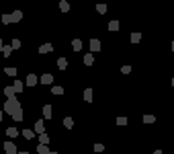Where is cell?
Masks as SVG:
<instances>
[{
	"mask_svg": "<svg viewBox=\"0 0 174 154\" xmlns=\"http://www.w3.org/2000/svg\"><path fill=\"white\" fill-rule=\"evenodd\" d=\"M51 113H53L51 105H45V107H43V117H45V119H51V117H53Z\"/></svg>",
	"mask_w": 174,
	"mask_h": 154,
	"instance_id": "obj_9",
	"label": "cell"
},
{
	"mask_svg": "<svg viewBox=\"0 0 174 154\" xmlns=\"http://www.w3.org/2000/svg\"><path fill=\"white\" fill-rule=\"evenodd\" d=\"M84 64H86V66H92V64H94V58H92V54H86V56H84Z\"/></svg>",
	"mask_w": 174,
	"mask_h": 154,
	"instance_id": "obj_19",
	"label": "cell"
},
{
	"mask_svg": "<svg viewBox=\"0 0 174 154\" xmlns=\"http://www.w3.org/2000/svg\"><path fill=\"white\" fill-rule=\"evenodd\" d=\"M6 136H8V138H16V136H19V129H16V127H8V129H6Z\"/></svg>",
	"mask_w": 174,
	"mask_h": 154,
	"instance_id": "obj_14",
	"label": "cell"
},
{
	"mask_svg": "<svg viewBox=\"0 0 174 154\" xmlns=\"http://www.w3.org/2000/svg\"><path fill=\"white\" fill-rule=\"evenodd\" d=\"M64 125H66L68 129H72V127H74V119H72V117H66V119H64Z\"/></svg>",
	"mask_w": 174,
	"mask_h": 154,
	"instance_id": "obj_24",
	"label": "cell"
},
{
	"mask_svg": "<svg viewBox=\"0 0 174 154\" xmlns=\"http://www.w3.org/2000/svg\"><path fill=\"white\" fill-rule=\"evenodd\" d=\"M19 111H23L19 99H16V97L6 99V103H4V113H6V115H14V113H19Z\"/></svg>",
	"mask_w": 174,
	"mask_h": 154,
	"instance_id": "obj_1",
	"label": "cell"
},
{
	"mask_svg": "<svg viewBox=\"0 0 174 154\" xmlns=\"http://www.w3.org/2000/svg\"><path fill=\"white\" fill-rule=\"evenodd\" d=\"M10 19H12V23H19V21H23V12H21V10H14V12L10 14Z\"/></svg>",
	"mask_w": 174,
	"mask_h": 154,
	"instance_id": "obj_6",
	"label": "cell"
},
{
	"mask_svg": "<svg viewBox=\"0 0 174 154\" xmlns=\"http://www.w3.org/2000/svg\"><path fill=\"white\" fill-rule=\"evenodd\" d=\"M2 47H4V43H2V39H0V51H2Z\"/></svg>",
	"mask_w": 174,
	"mask_h": 154,
	"instance_id": "obj_34",
	"label": "cell"
},
{
	"mask_svg": "<svg viewBox=\"0 0 174 154\" xmlns=\"http://www.w3.org/2000/svg\"><path fill=\"white\" fill-rule=\"evenodd\" d=\"M49 51H53V45H51V43H43V45L39 47V54H49Z\"/></svg>",
	"mask_w": 174,
	"mask_h": 154,
	"instance_id": "obj_5",
	"label": "cell"
},
{
	"mask_svg": "<svg viewBox=\"0 0 174 154\" xmlns=\"http://www.w3.org/2000/svg\"><path fill=\"white\" fill-rule=\"evenodd\" d=\"M4 72H6L8 76H16V68H14V66H8V68H4Z\"/></svg>",
	"mask_w": 174,
	"mask_h": 154,
	"instance_id": "obj_22",
	"label": "cell"
},
{
	"mask_svg": "<svg viewBox=\"0 0 174 154\" xmlns=\"http://www.w3.org/2000/svg\"><path fill=\"white\" fill-rule=\"evenodd\" d=\"M2 54H4V58H8V56L12 54V45H4V47H2Z\"/></svg>",
	"mask_w": 174,
	"mask_h": 154,
	"instance_id": "obj_21",
	"label": "cell"
},
{
	"mask_svg": "<svg viewBox=\"0 0 174 154\" xmlns=\"http://www.w3.org/2000/svg\"><path fill=\"white\" fill-rule=\"evenodd\" d=\"M141 41V33H131V43H139Z\"/></svg>",
	"mask_w": 174,
	"mask_h": 154,
	"instance_id": "obj_25",
	"label": "cell"
},
{
	"mask_svg": "<svg viewBox=\"0 0 174 154\" xmlns=\"http://www.w3.org/2000/svg\"><path fill=\"white\" fill-rule=\"evenodd\" d=\"M59 10H62V12H68V10H70V2H68V0H62V2H59Z\"/></svg>",
	"mask_w": 174,
	"mask_h": 154,
	"instance_id": "obj_12",
	"label": "cell"
},
{
	"mask_svg": "<svg viewBox=\"0 0 174 154\" xmlns=\"http://www.w3.org/2000/svg\"><path fill=\"white\" fill-rule=\"evenodd\" d=\"M154 154H164V152H162V150H156V152H154Z\"/></svg>",
	"mask_w": 174,
	"mask_h": 154,
	"instance_id": "obj_35",
	"label": "cell"
},
{
	"mask_svg": "<svg viewBox=\"0 0 174 154\" xmlns=\"http://www.w3.org/2000/svg\"><path fill=\"white\" fill-rule=\"evenodd\" d=\"M39 80H41V84H51V82H53V76H51V74H43Z\"/></svg>",
	"mask_w": 174,
	"mask_h": 154,
	"instance_id": "obj_11",
	"label": "cell"
},
{
	"mask_svg": "<svg viewBox=\"0 0 174 154\" xmlns=\"http://www.w3.org/2000/svg\"><path fill=\"white\" fill-rule=\"evenodd\" d=\"M2 115H4V113H2V111H0V121H2Z\"/></svg>",
	"mask_w": 174,
	"mask_h": 154,
	"instance_id": "obj_37",
	"label": "cell"
},
{
	"mask_svg": "<svg viewBox=\"0 0 174 154\" xmlns=\"http://www.w3.org/2000/svg\"><path fill=\"white\" fill-rule=\"evenodd\" d=\"M16 154H29V152H25V150H23V152H16Z\"/></svg>",
	"mask_w": 174,
	"mask_h": 154,
	"instance_id": "obj_36",
	"label": "cell"
},
{
	"mask_svg": "<svg viewBox=\"0 0 174 154\" xmlns=\"http://www.w3.org/2000/svg\"><path fill=\"white\" fill-rule=\"evenodd\" d=\"M37 152H39V154H49V148H47V144H39V146H37Z\"/></svg>",
	"mask_w": 174,
	"mask_h": 154,
	"instance_id": "obj_18",
	"label": "cell"
},
{
	"mask_svg": "<svg viewBox=\"0 0 174 154\" xmlns=\"http://www.w3.org/2000/svg\"><path fill=\"white\" fill-rule=\"evenodd\" d=\"M49 154H57V152H49Z\"/></svg>",
	"mask_w": 174,
	"mask_h": 154,
	"instance_id": "obj_40",
	"label": "cell"
},
{
	"mask_svg": "<svg viewBox=\"0 0 174 154\" xmlns=\"http://www.w3.org/2000/svg\"><path fill=\"white\" fill-rule=\"evenodd\" d=\"M84 101H86V103H92V88H86V90H84Z\"/></svg>",
	"mask_w": 174,
	"mask_h": 154,
	"instance_id": "obj_17",
	"label": "cell"
},
{
	"mask_svg": "<svg viewBox=\"0 0 174 154\" xmlns=\"http://www.w3.org/2000/svg\"><path fill=\"white\" fill-rule=\"evenodd\" d=\"M172 86H174V78H172Z\"/></svg>",
	"mask_w": 174,
	"mask_h": 154,
	"instance_id": "obj_39",
	"label": "cell"
},
{
	"mask_svg": "<svg viewBox=\"0 0 174 154\" xmlns=\"http://www.w3.org/2000/svg\"><path fill=\"white\" fill-rule=\"evenodd\" d=\"M39 140H41V144H47V142H49V136H47V134H39Z\"/></svg>",
	"mask_w": 174,
	"mask_h": 154,
	"instance_id": "obj_28",
	"label": "cell"
},
{
	"mask_svg": "<svg viewBox=\"0 0 174 154\" xmlns=\"http://www.w3.org/2000/svg\"><path fill=\"white\" fill-rule=\"evenodd\" d=\"M33 136H35V129H23V138L25 140H33Z\"/></svg>",
	"mask_w": 174,
	"mask_h": 154,
	"instance_id": "obj_10",
	"label": "cell"
},
{
	"mask_svg": "<svg viewBox=\"0 0 174 154\" xmlns=\"http://www.w3.org/2000/svg\"><path fill=\"white\" fill-rule=\"evenodd\" d=\"M117 125H127V117L119 115V117H117Z\"/></svg>",
	"mask_w": 174,
	"mask_h": 154,
	"instance_id": "obj_26",
	"label": "cell"
},
{
	"mask_svg": "<svg viewBox=\"0 0 174 154\" xmlns=\"http://www.w3.org/2000/svg\"><path fill=\"white\" fill-rule=\"evenodd\" d=\"M57 68H59V70H66V68H68V60H66V58H59V60H57Z\"/></svg>",
	"mask_w": 174,
	"mask_h": 154,
	"instance_id": "obj_13",
	"label": "cell"
},
{
	"mask_svg": "<svg viewBox=\"0 0 174 154\" xmlns=\"http://www.w3.org/2000/svg\"><path fill=\"white\" fill-rule=\"evenodd\" d=\"M21 47V41L19 39H12V49H19Z\"/></svg>",
	"mask_w": 174,
	"mask_h": 154,
	"instance_id": "obj_31",
	"label": "cell"
},
{
	"mask_svg": "<svg viewBox=\"0 0 174 154\" xmlns=\"http://www.w3.org/2000/svg\"><path fill=\"white\" fill-rule=\"evenodd\" d=\"M96 10H98L100 14H105V12H107V4H96Z\"/></svg>",
	"mask_w": 174,
	"mask_h": 154,
	"instance_id": "obj_29",
	"label": "cell"
},
{
	"mask_svg": "<svg viewBox=\"0 0 174 154\" xmlns=\"http://www.w3.org/2000/svg\"><path fill=\"white\" fill-rule=\"evenodd\" d=\"M72 47H74V51H80V49H82V41H80V39H74V41H72Z\"/></svg>",
	"mask_w": 174,
	"mask_h": 154,
	"instance_id": "obj_15",
	"label": "cell"
},
{
	"mask_svg": "<svg viewBox=\"0 0 174 154\" xmlns=\"http://www.w3.org/2000/svg\"><path fill=\"white\" fill-rule=\"evenodd\" d=\"M90 49L92 51H100V41L98 39H90Z\"/></svg>",
	"mask_w": 174,
	"mask_h": 154,
	"instance_id": "obj_7",
	"label": "cell"
},
{
	"mask_svg": "<svg viewBox=\"0 0 174 154\" xmlns=\"http://www.w3.org/2000/svg\"><path fill=\"white\" fill-rule=\"evenodd\" d=\"M102 150H105L102 144H94V152H102Z\"/></svg>",
	"mask_w": 174,
	"mask_h": 154,
	"instance_id": "obj_32",
	"label": "cell"
},
{
	"mask_svg": "<svg viewBox=\"0 0 174 154\" xmlns=\"http://www.w3.org/2000/svg\"><path fill=\"white\" fill-rule=\"evenodd\" d=\"M2 23H4V25H8V23H12V19H10V14H2Z\"/></svg>",
	"mask_w": 174,
	"mask_h": 154,
	"instance_id": "obj_30",
	"label": "cell"
},
{
	"mask_svg": "<svg viewBox=\"0 0 174 154\" xmlns=\"http://www.w3.org/2000/svg\"><path fill=\"white\" fill-rule=\"evenodd\" d=\"M156 121V115H143V123H154Z\"/></svg>",
	"mask_w": 174,
	"mask_h": 154,
	"instance_id": "obj_27",
	"label": "cell"
},
{
	"mask_svg": "<svg viewBox=\"0 0 174 154\" xmlns=\"http://www.w3.org/2000/svg\"><path fill=\"white\" fill-rule=\"evenodd\" d=\"M12 86H14V90H16V93H23V88H25V84H23L21 80H14V84H12Z\"/></svg>",
	"mask_w": 174,
	"mask_h": 154,
	"instance_id": "obj_16",
	"label": "cell"
},
{
	"mask_svg": "<svg viewBox=\"0 0 174 154\" xmlns=\"http://www.w3.org/2000/svg\"><path fill=\"white\" fill-rule=\"evenodd\" d=\"M2 148H4V152H6V154H16V152H19V150H16V146H14L12 142H4V146H2Z\"/></svg>",
	"mask_w": 174,
	"mask_h": 154,
	"instance_id": "obj_2",
	"label": "cell"
},
{
	"mask_svg": "<svg viewBox=\"0 0 174 154\" xmlns=\"http://www.w3.org/2000/svg\"><path fill=\"white\" fill-rule=\"evenodd\" d=\"M51 93L59 97V95H64V86H51Z\"/></svg>",
	"mask_w": 174,
	"mask_h": 154,
	"instance_id": "obj_23",
	"label": "cell"
},
{
	"mask_svg": "<svg viewBox=\"0 0 174 154\" xmlns=\"http://www.w3.org/2000/svg\"><path fill=\"white\" fill-rule=\"evenodd\" d=\"M172 51H174V41H172Z\"/></svg>",
	"mask_w": 174,
	"mask_h": 154,
	"instance_id": "obj_38",
	"label": "cell"
},
{
	"mask_svg": "<svg viewBox=\"0 0 174 154\" xmlns=\"http://www.w3.org/2000/svg\"><path fill=\"white\" fill-rule=\"evenodd\" d=\"M37 82H39V78L35 76V74H29L27 76V86H37Z\"/></svg>",
	"mask_w": 174,
	"mask_h": 154,
	"instance_id": "obj_4",
	"label": "cell"
},
{
	"mask_svg": "<svg viewBox=\"0 0 174 154\" xmlns=\"http://www.w3.org/2000/svg\"><path fill=\"white\" fill-rule=\"evenodd\" d=\"M43 132H45L43 119H37V121H35V134H43Z\"/></svg>",
	"mask_w": 174,
	"mask_h": 154,
	"instance_id": "obj_3",
	"label": "cell"
},
{
	"mask_svg": "<svg viewBox=\"0 0 174 154\" xmlns=\"http://www.w3.org/2000/svg\"><path fill=\"white\" fill-rule=\"evenodd\" d=\"M121 72H123V74H129V72H131V66H123V68H121Z\"/></svg>",
	"mask_w": 174,
	"mask_h": 154,
	"instance_id": "obj_33",
	"label": "cell"
},
{
	"mask_svg": "<svg viewBox=\"0 0 174 154\" xmlns=\"http://www.w3.org/2000/svg\"><path fill=\"white\" fill-rule=\"evenodd\" d=\"M4 95H6L8 99H12V97L16 95V90H14V86H4Z\"/></svg>",
	"mask_w": 174,
	"mask_h": 154,
	"instance_id": "obj_8",
	"label": "cell"
},
{
	"mask_svg": "<svg viewBox=\"0 0 174 154\" xmlns=\"http://www.w3.org/2000/svg\"><path fill=\"white\" fill-rule=\"evenodd\" d=\"M109 31H119V21H111L109 23Z\"/></svg>",
	"mask_w": 174,
	"mask_h": 154,
	"instance_id": "obj_20",
	"label": "cell"
}]
</instances>
